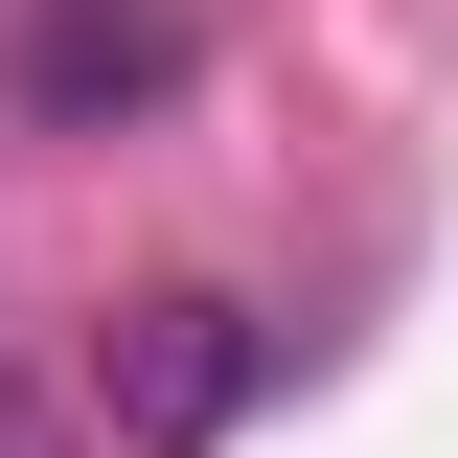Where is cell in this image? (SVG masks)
Returning <instances> with one entry per match:
<instances>
[{
    "instance_id": "cell-2",
    "label": "cell",
    "mask_w": 458,
    "mask_h": 458,
    "mask_svg": "<svg viewBox=\"0 0 458 458\" xmlns=\"http://www.w3.org/2000/svg\"><path fill=\"white\" fill-rule=\"evenodd\" d=\"M252 367H276V344H252V321H229V298H138V321H114L92 344V390H114V436H229V412H252Z\"/></svg>"
},
{
    "instance_id": "cell-3",
    "label": "cell",
    "mask_w": 458,
    "mask_h": 458,
    "mask_svg": "<svg viewBox=\"0 0 458 458\" xmlns=\"http://www.w3.org/2000/svg\"><path fill=\"white\" fill-rule=\"evenodd\" d=\"M0 458H47V412H23V390H0Z\"/></svg>"
},
{
    "instance_id": "cell-1",
    "label": "cell",
    "mask_w": 458,
    "mask_h": 458,
    "mask_svg": "<svg viewBox=\"0 0 458 458\" xmlns=\"http://www.w3.org/2000/svg\"><path fill=\"white\" fill-rule=\"evenodd\" d=\"M0 92L47 114V138H114V114L183 92V0H47L23 47H0Z\"/></svg>"
}]
</instances>
